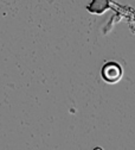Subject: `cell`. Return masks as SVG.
<instances>
[{"mask_svg":"<svg viewBox=\"0 0 135 150\" xmlns=\"http://www.w3.org/2000/svg\"><path fill=\"white\" fill-rule=\"evenodd\" d=\"M102 76L107 82L115 83L122 76V69L118 63H107L102 69Z\"/></svg>","mask_w":135,"mask_h":150,"instance_id":"cell-1","label":"cell"}]
</instances>
